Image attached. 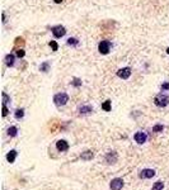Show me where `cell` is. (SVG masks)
<instances>
[{"label":"cell","instance_id":"cell-13","mask_svg":"<svg viewBox=\"0 0 169 190\" xmlns=\"http://www.w3.org/2000/svg\"><path fill=\"white\" fill-rule=\"evenodd\" d=\"M14 61H15V56L13 55V53H8V55L5 56V65L8 66V67L14 66Z\"/></svg>","mask_w":169,"mask_h":190},{"label":"cell","instance_id":"cell-24","mask_svg":"<svg viewBox=\"0 0 169 190\" xmlns=\"http://www.w3.org/2000/svg\"><path fill=\"white\" fill-rule=\"evenodd\" d=\"M50 47L52 48L53 52H56V51L59 50V44H57V43L55 42V41H51V42H50Z\"/></svg>","mask_w":169,"mask_h":190},{"label":"cell","instance_id":"cell-17","mask_svg":"<svg viewBox=\"0 0 169 190\" xmlns=\"http://www.w3.org/2000/svg\"><path fill=\"white\" fill-rule=\"evenodd\" d=\"M50 70V62L49 61H44L43 63H41V66H40V71H42V72H47Z\"/></svg>","mask_w":169,"mask_h":190},{"label":"cell","instance_id":"cell-2","mask_svg":"<svg viewBox=\"0 0 169 190\" xmlns=\"http://www.w3.org/2000/svg\"><path fill=\"white\" fill-rule=\"evenodd\" d=\"M69 101V95L66 93H59L53 96V103L56 107H64Z\"/></svg>","mask_w":169,"mask_h":190},{"label":"cell","instance_id":"cell-12","mask_svg":"<svg viewBox=\"0 0 169 190\" xmlns=\"http://www.w3.org/2000/svg\"><path fill=\"white\" fill-rule=\"evenodd\" d=\"M17 155H18V152L15 150H10L8 153H6V161H8L9 164H13L15 161V158H17Z\"/></svg>","mask_w":169,"mask_h":190},{"label":"cell","instance_id":"cell-19","mask_svg":"<svg viewBox=\"0 0 169 190\" xmlns=\"http://www.w3.org/2000/svg\"><path fill=\"white\" fill-rule=\"evenodd\" d=\"M14 117L17 119H22L24 117V109H17L14 113Z\"/></svg>","mask_w":169,"mask_h":190},{"label":"cell","instance_id":"cell-1","mask_svg":"<svg viewBox=\"0 0 169 190\" xmlns=\"http://www.w3.org/2000/svg\"><path fill=\"white\" fill-rule=\"evenodd\" d=\"M154 104L159 108H165L169 104V96L167 94L163 93H159L157 96L154 98Z\"/></svg>","mask_w":169,"mask_h":190},{"label":"cell","instance_id":"cell-18","mask_svg":"<svg viewBox=\"0 0 169 190\" xmlns=\"http://www.w3.org/2000/svg\"><path fill=\"white\" fill-rule=\"evenodd\" d=\"M111 100H106L103 104H102V109L106 110V112H111Z\"/></svg>","mask_w":169,"mask_h":190},{"label":"cell","instance_id":"cell-3","mask_svg":"<svg viewBox=\"0 0 169 190\" xmlns=\"http://www.w3.org/2000/svg\"><path fill=\"white\" fill-rule=\"evenodd\" d=\"M111 47H112V43L109 41H101L99 44H98V51L102 55H108L111 51Z\"/></svg>","mask_w":169,"mask_h":190},{"label":"cell","instance_id":"cell-27","mask_svg":"<svg viewBox=\"0 0 169 190\" xmlns=\"http://www.w3.org/2000/svg\"><path fill=\"white\" fill-rule=\"evenodd\" d=\"M8 113H9L8 108H6L5 104H3V117H6V115H8Z\"/></svg>","mask_w":169,"mask_h":190},{"label":"cell","instance_id":"cell-25","mask_svg":"<svg viewBox=\"0 0 169 190\" xmlns=\"http://www.w3.org/2000/svg\"><path fill=\"white\" fill-rule=\"evenodd\" d=\"M24 55H25V52H24V50H23V48L17 50V57H18V58H23Z\"/></svg>","mask_w":169,"mask_h":190},{"label":"cell","instance_id":"cell-8","mask_svg":"<svg viewBox=\"0 0 169 190\" xmlns=\"http://www.w3.org/2000/svg\"><path fill=\"white\" fill-rule=\"evenodd\" d=\"M117 76L121 77V79H123V80H127V79L131 76V69H130V67L120 69L118 71H117Z\"/></svg>","mask_w":169,"mask_h":190},{"label":"cell","instance_id":"cell-22","mask_svg":"<svg viewBox=\"0 0 169 190\" xmlns=\"http://www.w3.org/2000/svg\"><path fill=\"white\" fill-rule=\"evenodd\" d=\"M1 96H3V104H5V105H6V104L10 101V98H9V95L6 93H4V91L1 93Z\"/></svg>","mask_w":169,"mask_h":190},{"label":"cell","instance_id":"cell-14","mask_svg":"<svg viewBox=\"0 0 169 190\" xmlns=\"http://www.w3.org/2000/svg\"><path fill=\"white\" fill-rule=\"evenodd\" d=\"M93 112V108L90 105H83L79 108V114H81V115H87V114H90Z\"/></svg>","mask_w":169,"mask_h":190},{"label":"cell","instance_id":"cell-9","mask_svg":"<svg viewBox=\"0 0 169 190\" xmlns=\"http://www.w3.org/2000/svg\"><path fill=\"white\" fill-rule=\"evenodd\" d=\"M117 160H118V155H117V152L111 151V152H108V153L106 155V162L107 164H109V165L116 164Z\"/></svg>","mask_w":169,"mask_h":190},{"label":"cell","instance_id":"cell-20","mask_svg":"<svg viewBox=\"0 0 169 190\" xmlns=\"http://www.w3.org/2000/svg\"><path fill=\"white\" fill-rule=\"evenodd\" d=\"M71 85H73V86H75V88L81 86V80H80V79H78V77H74V79H73V81H71Z\"/></svg>","mask_w":169,"mask_h":190},{"label":"cell","instance_id":"cell-11","mask_svg":"<svg viewBox=\"0 0 169 190\" xmlns=\"http://www.w3.org/2000/svg\"><path fill=\"white\" fill-rule=\"evenodd\" d=\"M93 157H94V153H93V151H90V150L81 152V155H80V158L83 161H90Z\"/></svg>","mask_w":169,"mask_h":190},{"label":"cell","instance_id":"cell-21","mask_svg":"<svg viewBox=\"0 0 169 190\" xmlns=\"http://www.w3.org/2000/svg\"><path fill=\"white\" fill-rule=\"evenodd\" d=\"M163 131H164V126L163 124H157V126L153 127V132L159 133V132H163Z\"/></svg>","mask_w":169,"mask_h":190},{"label":"cell","instance_id":"cell-7","mask_svg":"<svg viewBox=\"0 0 169 190\" xmlns=\"http://www.w3.org/2000/svg\"><path fill=\"white\" fill-rule=\"evenodd\" d=\"M155 170H153V169H144V170H141L140 171V174H139V177L140 179H151V177H154L155 176Z\"/></svg>","mask_w":169,"mask_h":190},{"label":"cell","instance_id":"cell-4","mask_svg":"<svg viewBox=\"0 0 169 190\" xmlns=\"http://www.w3.org/2000/svg\"><path fill=\"white\" fill-rule=\"evenodd\" d=\"M51 32H52L55 38H61L66 34V28L64 25H55V27L51 28Z\"/></svg>","mask_w":169,"mask_h":190},{"label":"cell","instance_id":"cell-28","mask_svg":"<svg viewBox=\"0 0 169 190\" xmlns=\"http://www.w3.org/2000/svg\"><path fill=\"white\" fill-rule=\"evenodd\" d=\"M53 1H55L56 4H61V3L64 1V0H53Z\"/></svg>","mask_w":169,"mask_h":190},{"label":"cell","instance_id":"cell-10","mask_svg":"<svg viewBox=\"0 0 169 190\" xmlns=\"http://www.w3.org/2000/svg\"><path fill=\"white\" fill-rule=\"evenodd\" d=\"M56 148L57 151L60 152H65L69 150V143L65 141V139H59V141L56 142Z\"/></svg>","mask_w":169,"mask_h":190},{"label":"cell","instance_id":"cell-5","mask_svg":"<svg viewBox=\"0 0 169 190\" xmlns=\"http://www.w3.org/2000/svg\"><path fill=\"white\" fill-rule=\"evenodd\" d=\"M123 185H125V183H123V180L121 177H114L109 184V189L111 190H121L123 188Z\"/></svg>","mask_w":169,"mask_h":190},{"label":"cell","instance_id":"cell-29","mask_svg":"<svg viewBox=\"0 0 169 190\" xmlns=\"http://www.w3.org/2000/svg\"><path fill=\"white\" fill-rule=\"evenodd\" d=\"M167 53H168V55H169V47H168V48H167Z\"/></svg>","mask_w":169,"mask_h":190},{"label":"cell","instance_id":"cell-23","mask_svg":"<svg viewBox=\"0 0 169 190\" xmlns=\"http://www.w3.org/2000/svg\"><path fill=\"white\" fill-rule=\"evenodd\" d=\"M68 44H69V46H78L79 41L76 39V38H69V39H68Z\"/></svg>","mask_w":169,"mask_h":190},{"label":"cell","instance_id":"cell-6","mask_svg":"<svg viewBox=\"0 0 169 190\" xmlns=\"http://www.w3.org/2000/svg\"><path fill=\"white\" fill-rule=\"evenodd\" d=\"M133 139H135L136 143L139 145H144L146 141H148V134L145 132H136L135 136H133Z\"/></svg>","mask_w":169,"mask_h":190},{"label":"cell","instance_id":"cell-15","mask_svg":"<svg viewBox=\"0 0 169 190\" xmlns=\"http://www.w3.org/2000/svg\"><path fill=\"white\" fill-rule=\"evenodd\" d=\"M8 134L10 136V137H17L18 134V128L15 126H12L8 128Z\"/></svg>","mask_w":169,"mask_h":190},{"label":"cell","instance_id":"cell-16","mask_svg":"<svg viewBox=\"0 0 169 190\" xmlns=\"http://www.w3.org/2000/svg\"><path fill=\"white\" fill-rule=\"evenodd\" d=\"M163 189H164V183L161 181V180H158V181L153 185L151 190H163Z\"/></svg>","mask_w":169,"mask_h":190},{"label":"cell","instance_id":"cell-26","mask_svg":"<svg viewBox=\"0 0 169 190\" xmlns=\"http://www.w3.org/2000/svg\"><path fill=\"white\" fill-rule=\"evenodd\" d=\"M160 89H161V91L169 90V82H168V81H167V82H163V84H161V86H160Z\"/></svg>","mask_w":169,"mask_h":190}]
</instances>
